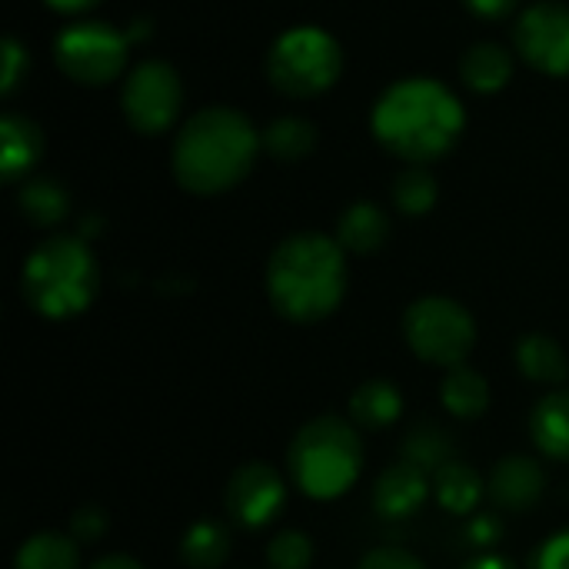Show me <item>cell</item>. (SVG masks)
Instances as JSON below:
<instances>
[{
	"instance_id": "9",
	"label": "cell",
	"mask_w": 569,
	"mask_h": 569,
	"mask_svg": "<svg viewBox=\"0 0 569 569\" xmlns=\"http://www.w3.org/2000/svg\"><path fill=\"white\" fill-rule=\"evenodd\" d=\"M123 117L137 133H163L173 127V120L180 117V103H183V87L180 77L170 63L163 60H143L127 73L123 83Z\"/></svg>"
},
{
	"instance_id": "36",
	"label": "cell",
	"mask_w": 569,
	"mask_h": 569,
	"mask_svg": "<svg viewBox=\"0 0 569 569\" xmlns=\"http://www.w3.org/2000/svg\"><path fill=\"white\" fill-rule=\"evenodd\" d=\"M43 3L53 7V10H60V13H80V10H90L100 0H43Z\"/></svg>"
},
{
	"instance_id": "5",
	"label": "cell",
	"mask_w": 569,
	"mask_h": 569,
	"mask_svg": "<svg viewBox=\"0 0 569 569\" xmlns=\"http://www.w3.org/2000/svg\"><path fill=\"white\" fill-rule=\"evenodd\" d=\"M287 467L300 493L310 500H337L363 470V443L347 420L317 417L293 437Z\"/></svg>"
},
{
	"instance_id": "18",
	"label": "cell",
	"mask_w": 569,
	"mask_h": 569,
	"mask_svg": "<svg viewBox=\"0 0 569 569\" xmlns=\"http://www.w3.org/2000/svg\"><path fill=\"white\" fill-rule=\"evenodd\" d=\"M517 363H520V373L533 383H547V387H557L563 383L569 373L567 353L557 340L543 337V333H530L520 340L517 347Z\"/></svg>"
},
{
	"instance_id": "19",
	"label": "cell",
	"mask_w": 569,
	"mask_h": 569,
	"mask_svg": "<svg viewBox=\"0 0 569 569\" xmlns=\"http://www.w3.org/2000/svg\"><path fill=\"white\" fill-rule=\"evenodd\" d=\"M400 410H403V397L390 380H367L350 397V417L370 430L390 427L400 417Z\"/></svg>"
},
{
	"instance_id": "21",
	"label": "cell",
	"mask_w": 569,
	"mask_h": 569,
	"mask_svg": "<svg viewBox=\"0 0 569 569\" xmlns=\"http://www.w3.org/2000/svg\"><path fill=\"white\" fill-rule=\"evenodd\" d=\"M20 213L33 223V227H53L67 217L70 210V197L67 190L50 180V177H37V180H23L20 193H17Z\"/></svg>"
},
{
	"instance_id": "10",
	"label": "cell",
	"mask_w": 569,
	"mask_h": 569,
	"mask_svg": "<svg viewBox=\"0 0 569 569\" xmlns=\"http://www.w3.org/2000/svg\"><path fill=\"white\" fill-rule=\"evenodd\" d=\"M517 53L547 77H569V7L533 3L513 27Z\"/></svg>"
},
{
	"instance_id": "31",
	"label": "cell",
	"mask_w": 569,
	"mask_h": 569,
	"mask_svg": "<svg viewBox=\"0 0 569 569\" xmlns=\"http://www.w3.org/2000/svg\"><path fill=\"white\" fill-rule=\"evenodd\" d=\"M103 530H107V513L97 510V507H80V510L73 513V520H70V537H73L77 543H90V540H97Z\"/></svg>"
},
{
	"instance_id": "8",
	"label": "cell",
	"mask_w": 569,
	"mask_h": 569,
	"mask_svg": "<svg viewBox=\"0 0 569 569\" xmlns=\"http://www.w3.org/2000/svg\"><path fill=\"white\" fill-rule=\"evenodd\" d=\"M57 67L83 87H103L127 67V37L103 20H80L53 40Z\"/></svg>"
},
{
	"instance_id": "37",
	"label": "cell",
	"mask_w": 569,
	"mask_h": 569,
	"mask_svg": "<svg viewBox=\"0 0 569 569\" xmlns=\"http://www.w3.org/2000/svg\"><path fill=\"white\" fill-rule=\"evenodd\" d=\"M90 569H143L137 560H130V557H120V553H113V557H103V560H97Z\"/></svg>"
},
{
	"instance_id": "34",
	"label": "cell",
	"mask_w": 569,
	"mask_h": 569,
	"mask_svg": "<svg viewBox=\"0 0 569 569\" xmlns=\"http://www.w3.org/2000/svg\"><path fill=\"white\" fill-rule=\"evenodd\" d=\"M500 537V527H497V520H490V517H480L473 527H470V540L477 543V547H487V543H493Z\"/></svg>"
},
{
	"instance_id": "30",
	"label": "cell",
	"mask_w": 569,
	"mask_h": 569,
	"mask_svg": "<svg viewBox=\"0 0 569 569\" xmlns=\"http://www.w3.org/2000/svg\"><path fill=\"white\" fill-rule=\"evenodd\" d=\"M530 569H569V530L543 540L530 560Z\"/></svg>"
},
{
	"instance_id": "24",
	"label": "cell",
	"mask_w": 569,
	"mask_h": 569,
	"mask_svg": "<svg viewBox=\"0 0 569 569\" xmlns=\"http://www.w3.org/2000/svg\"><path fill=\"white\" fill-rule=\"evenodd\" d=\"M433 493L437 500L453 510V513H470L477 503H480V493H483V480L473 467L460 463V460H450L447 467H440L433 473Z\"/></svg>"
},
{
	"instance_id": "7",
	"label": "cell",
	"mask_w": 569,
	"mask_h": 569,
	"mask_svg": "<svg viewBox=\"0 0 569 569\" xmlns=\"http://www.w3.org/2000/svg\"><path fill=\"white\" fill-rule=\"evenodd\" d=\"M403 337L410 350L437 367H460L473 350V317L450 297H423L403 313Z\"/></svg>"
},
{
	"instance_id": "25",
	"label": "cell",
	"mask_w": 569,
	"mask_h": 569,
	"mask_svg": "<svg viewBox=\"0 0 569 569\" xmlns=\"http://www.w3.org/2000/svg\"><path fill=\"white\" fill-rule=\"evenodd\" d=\"M230 557V537L220 523L200 520L180 540V560L190 569H217Z\"/></svg>"
},
{
	"instance_id": "4",
	"label": "cell",
	"mask_w": 569,
	"mask_h": 569,
	"mask_svg": "<svg viewBox=\"0 0 569 569\" xmlns=\"http://www.w3.org/2000/svg\"><path fill=\"white\" fill-rule=\"evenodd\" d=\"M97 260L80 237L60 233L43 240L23 263V297L50 320H67L90 307L97 297Z\"/></svg>"
},
{
	"instance_id": "16",
	"label": "cell",
	"mask_w": 569,
	"mask_h": 569,
	"mask_svg": "<svg viewBox=\"0 0 569 569\" xmlns=\"http://www.w3.org/2000/svg\"><path fill=\"white\" fill-rule=\"evenodd\" d=\"M530 433L543 457L569 460V390H553L537 403Z\"/></svg>"
},
{
	"instance_id": "15",
	"label": "cell",
	"mask_w": 569,
	"mask_h": 569,
	"mask_svg": "<svg viewBox=\"0 0 569 569\" xmlns=\"http://www.w3.org/2000/svg\"><path fill=\"white\" fill-rule=\"evenodd\" d=\"M460 77L473 93H497L510 83L513 77V60L507 53V47L500 43H473L463 57H460Z\"/></svg>"
},
{
	"instance_id": "26",
	"label": "cell",
	"mask_w": 569,
	"mask_h": 569,
	"mask_svg": "<svg viewBox=\"0 0 569 569\" xmlns=\"http://www.w3.org/2000/svg\"><path fill=\"white\" fill-rule=\"evenodd\" d=\"M403 460L420 467L423 473H437L440 467H447L453 460V440L443 427L437 423H420L407 433L403 443Z\"/></svg>"
},
{
	"instance_id": "22",
	"label": "cell",
	"mask_w": 569,
	"mask_h": 569,
	"mask_svg": "<svg viewBox=\"0 0 569 569\" xmlns=\"http://www.w3.org/2000/svg\"><path fill=\"white\" fill-rule=\"evenodd\" d=\"M263 147L273 160L280 163H297L303 157L313 153L317 147V130L310 120L303 117H277L267 130H263Z\"/></svg>"
},
{
	"instance_id": "33",
	"label": "cell",
	"mask_w": 569,
	"mask_h": 569,
	"mask_svg": "<svg viewBox=\"0 0 569 569\" xmlns=\"http://www.w3.org/2000/svg\"><path fill=\"white\" fill-rule=\"evenodd\" d=\"M463 3H467V10H470L473 17H480V20H503V17L513 13V7H517L520 0H463Z\"/></svg>"
},
{
	"instance_id": "3",
	"label": "cell",
	"mask_w": 569,
	"mask_h": 569,
	"mask_svg": "<svg viewBox=\"0 0 569 569\" xmlns=\"http://www.w3.org/2000/svg\"><path fill=\"white\" fill-rule=\"evenodd\" d=\"M347 290L343 247L323 233L287 237L267 263V293L277 313L293 323L330 317Z\"/></svg>"
},
{
	"instance_id": "20",
	"label": "cell",
	"mask_w": 569,
	"mask_h": 569,
	"mask_svg": "<svg viewBox=\"0 0 569 569\" xmlns=\"http://www.w3.org/2000/svg\"><path fill=\"white\" fill-rule=\"evenodd\" d=\"M440 400H443V407L453 417L473 420V417L487 413V407H490V387H487V380L477 370H470V367L460 363V367H450V373H447V380L440 387Z\"/></svg>"
},
{
	"instance_id": "14",
	"label": "cell",
	"mask_w": 569,
	"mask_h": 569,
	"mask_svg": "<svg viewBox=\"0 0 569 569\" xmlns=\"http://www.w3.org/2000/svg\"><path fill=\"white\" fill-rule=\"evenodd\" d=\"M43 153V133L33 120L7 113L0 120V173L7 183H17Z\"/></svg>"
},
{
	"instance_id": "23",
	"label": "cell",
	"mask_w": 569,
	"mask_h": 569,
	"mask_svg": "<svg viewBox=\"0 0 569 569\" xmlns=\"http://www.w3.org/2000/svg\"><path fill=\"white\" fill-rule=\"evenodd\" d=\"M13 569H80V547L63 533H37L17 550Z\"/></svg>"
},
{
	"instance_id": "6",
	"label": "cell",
	"mask_w": 569,
	"mask_h": 569,
	"mask_svg": "<svg viewBox=\"0 0 569 569\" xmlns=\"http://www.w3.org/2000/svg\"><path fill=\"white\" fill-rule=\"evenodd\" d=\"M343 70L340 43L320 27H293L267 53V77L270 83L297 100L317 97L337 83Z\"/></svg>"
},
{
	"instance_id": "13",
	"label": "cell",
	"mask_w": 569,
	"mask_h": 569,
	"mask_svg": "<svg viewBox=\"0 0 569 569\" xmlns=\"http://www.w3.org/2000/svg\"><path fill=\"white\" fill-rule=\"evenodd\" d=\"M430 473H423L420 467L400 460L393 467H387L373 487V507L380 517H410L423 500H427V490H430Z\"/></svg>"
},
{
	"instance_id": "29",
	"label": "cell",
	"mask_w": 569,
	"mask_h": 569,
	"mask_svg": "<svg viewBox=\"0 0 569 569\" xmlns=\"http://www.w3.org/2000/svg\"><path fill=\"white\" fill-rule=\"evenodd\" d=\"M360 569H427L410 550L403 547H377L370 550L363 560H360Z\"/></svg>"
},
{
	"instance_id": "35",
	"label": "cell",
	"mask_w": 569,
	"mask_h": 569,
	"mask_svg": "<svg viewBox=\"0 0 569 569\" xmlns=\"http://www.w3.org/2000/svg\"><path fill=\"white\" fill-rule=\"evenodd\" d=\"M463 569H513V563L503 560V557H497V553H480L470 563H463Z\"/></svg>"
},
{
	"instance_id": "2",
	"label": "cell",
	"mask_w": 569,
	"mask_h": 569,
	"mask_svg": "<svg viewBox=\"0 0 569 569\" xmlns=\"http://www.w3.org/2000/svg\"><path fill=\"white\" fill-rule=\"evenodd\" d=\"M260 143V133L243 113L230 107L197 110L177 133L173 177L190 193H223L250 173Z\"/></svg>"
},
{
	"instance_id": "32",
	"label": "cell",
	"mask_w": 569,
	"mask_h": 569,
	"mask_svg": "<svg viewBox=\"0 0 569 569\" xmlns=\"http://www.w3.org/2000/svg\"><path fill=\"white\" fill-rule=\"evenodd\" d=\"M23 73H27V50L13 37H7L3 40V80H0V90L13 93V87L20 83Z\"/></svg>"
},
{
	"instance_id": "12",
	"label": "cell",
	"mask_w": 569,
	"mask_h": 569,
	"mask_svg": "<svg viewBox=\"0 0 569 569\" xmlns=\"http://www.w3.org/2000/svg\"><path fill=\"white\" fill-rule=\"evenodd\" d=\"M543 490H547V477H543L540 463H533L530 457H507L493 467L490 497L500 510L523 513L533 503H540Z\"/></svg>"
},
{
	"instance_id": "28",
	"label": "cell",
	"mask_w": 569,
	"mask_h": 569,
	"mask_svg": "<svg viewBox=\"0 0 569 569\" xmlns=\"http://www.w3.org/2000/svg\"><path fill=\"white\" fill-rule=\"evenodd\" d=\"M313 563V543L300 530L277 533L267 543V567L270 569H310Z\"/></svg>"
},
{
	"instance_id": "11",
	"label": "cell",
	"mask_w": 569,
	"mask_h": 569,
	"mask_svg": "<svg viewBox=\"0 0 569 569\" xmlns=\"http://www.w3.org/2000/svg\"><path fill=\"white\" fill-rule=\"evenodd\" d=\"M227 513L247 527V530H260L267 527L287 500V487L280 480V473L267 463H247L240 467L230 483H227Z\"/></svg>"
},
{
	"instance_id": "1",
	"label": "cell",
	"mask_w": 569,
	"mask_h": 569,
	"mask_svg": "<svg viewBox=\"0 0 569 569\" xmlns=\"http://www.w3.org/2000/svg\"><path fill=\"white\" fill-rule=\"evenodd\" d=\"M460 100L433 77H407L383 90L373 107V137L410 163L440 160L463 133Z\"/></svg>"
},
{
	"instance_id": "17",
	"label": "cell",
	"mask_w": 569,
	"mask_h": 569,
	"mask_svg": "<svg viewBox=\"0 0 569 569\" xmlns=\"http://www.w3.org/2000/svg\"><path fill=\"white\" fill-rule=\"evenodd\" d=\"M390 237V220L377 203H353L343 210L340 223H337V243L350 253H373L387 243Z\"/></svg>"
},
{
	"instance_id": "27",
	"label": "cell",
	"mask_w": 569,
	"mask_h": 569,
	"mask_svg": "<svg viewBox=\"0 0 569 569\" xmlns=\"http://www.w3.org/2000/svg\"><path fill=\"white\" fill-rule=\"evenodd\" d=\"M393 203L407 217H420V213L433 210V203H437V180H433V173H427L423 167L403 170L393 180Z\"/></svg>"
}]
</instances>
